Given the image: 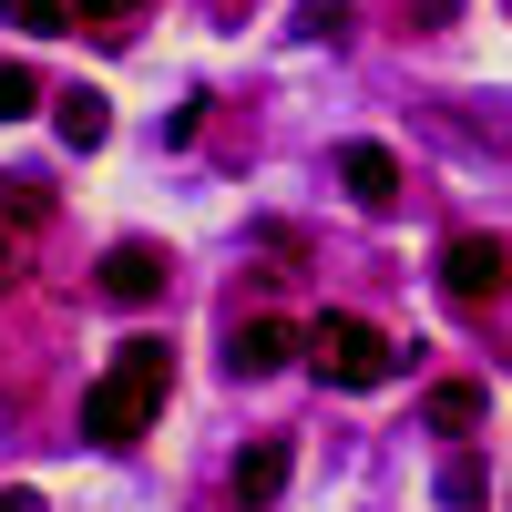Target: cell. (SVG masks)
Instances as JSON below:
<instances>
[{
  "label": "cell",
  "instance_id": "obj_1",
  "mask_svg": "<svg viewBox=\"0 0 512 512\" xmlns=\"http://www.w3.org/2000/svg\"><path fill=\"white\" fill-rule=\"evenodd\" d=\"M164 390H175V349H164V338H123L113 369L82 390V441H103V451L144 441L154 410H164Z\"/></svg>",
  "mask_w": 512,
  "mask_h": 512
},
{
  "label": "cell",
  "instance_id": "obj_2",
  "mask_svg": "<svg viewBox=\"0 0 512 512\" xmlns=\"http://www.w3.org/2000/svg\"><path fill=\"white\" fill-rule=\"evenodd\" d=\"M308 359H318V379L328 390H379V379L400 369V349L379 338L369 318H349V308H328L318 328H308Z\"/></svg>",
  "mask_w": 512,
  "mask_h": 512
},
{
  "label": "cell",
  "instance_id": "obj_3",
  "mask_svg": "<svg viewBox=\"0 0 512 512\" xmlns=\"http://www.w3.org/2000/svg\"><path fill=\"white\" fill-rule=\"evenodd\" d=\"M441 297H451V308H492V297H512V246L502 236H451L441 246Z\"/></svg>",
  "mask_w": 512,
  "mask_h": 512
},
{
  "label": "cell",
  "instance_id": "obj_4",
  "mask_svg": "<svg viewBox=\"0 0 512 512\" xmlns=\"http://www.w3.org/2000/svg\"><path fill=\"white\" fill-rule=\"evenodd\" d=\"M308 338H297L287 318H236V338H226V379H277Z\"/></svg>",
  "mask_w": 512,
  "mask_h": 512
},
{
  "label": "cell",
  "instance_id": "obj_5",
  "mask_svg": "<svg viewBox=\"0 0 512 512\" xmlns=\"http://www.w3.org/2000/svg\"><path fill=\"white\" fill-rule=\"evenodd\" d=\"M338 185H349V205L390 216V205H400V154L390 144H338Z\"/></svg>",
  "mask_w": 512,
  "mask_h": 512
},
{
  "label": "cell",
  "instance_id": "obj_6",
  "mask_svg": "<svg viewBox=\"0 0 512 512\" xmlns=\"http://www.w3.org/2000/svg\"><path fill=\"white\" fill-rule=\"evenodd\" d=\"M164 277H175V256H164V246H144V236H123V246L103 256V297H123V308L164 297Z\"/></svg>",
  "mask_w": 512,
  "mask_h": 512
},
{
  "label": "cell",
  "instance_id": "obj_7",
  "mask_svg": "<svg viewBox=\"0 0 512 512\" xmlns=\"http://www.w3.org/2000/svg\"><path fill=\"white\" fill-rule=\"evenodd\" d=\"M41 226H52V185H41V175H0V256L31 246Z\"/></svg>",
  "mask_w": 512,
  "mask_h": 512
},
{
  "label": "cell",
  "instance_id": "obj_8",
  "mask_svg": "<svg viewBox=\"0 0 512 512\" xmlns=\"http://www.w3.org/2000/svg\"><path fill=\"white\" fill-rule=\"evenodd\" d=\"M226 492H236V512L277 502V492H287V441H246V451H236V472H226Z\"/></svg>",
  "mask_w": 512,
  "mask_h": 512
},
{
  "label": "cell",
  "instance_id": "obj_9",
  "mask_svg": "<svg viewBox=\"0 0 512 512\" xmlns=\"http://www.w3.org/2000/svg\"><path fill=\"white\" fill-rule=\"evenodd\" d=\"M441 134H472V144L512 154V93H482V103H441Z\"/></svg>",
  "mask_w": 512,
  "mask_h": 512
},
{
  "label": "cell",
  "instance_id": "obj_10",
  "mask_svg": "<svg viewBox=\"0 0 512 512\" xmlns=\"http://www.w3.org/2000/svg\"><path fill=\"white\" fill-rule=\"evenodd\" d=\"M52 123H62V144H72V154H93V144L113 134V103H103V93H82V82H72V93H52Z\"/></svg>",
  "mask_w": 512,
  "mask_h": 512
},
{
  "label": "cell",
  "instance_id": "obj_11",
  "mask_svg": "<svg viewBox=\"0 0 512 512\" xmlns=\"http://www.w3.org/2000/svg\"><path fill=\"white\" fill-rule=\"evenodd\" d=\"M482 492H492V472H482V451H451V461H441V502H451V512H472Z\"/></svg>",
  "mask_w": 512,
  "mask_h": 512
},
{
  "label": "cell",
  "instance_id": "obj_12",
  "mask_svg": "<svg viewBox=\"0 0 512 512\" xmlns=\"http://www.w3.org/2000/svg\"><path fill=\"white\" fill-rule=\"evenodd\" d=\"M431 420H441V431H472V420H482V390H472V379H441V390H431Z\"/></svg>",
  "mask_w": 512,
  "mask_h": 512
},
{
  "label": "cell",
  "instance_id": "obj_13",
  "mask_svg": "<svg viewBox=\"0 0 512 512\" xmlns=\"http://www.w3.org/2000/svg\"><path fill=\"white\" fill-rule=\"evenodd\" d=\"M72 21H82V31H134L144 0H72Z\"/></svg>",
  "mask_w": 512,
  "mask_h": 512
},
{
  "label": "cell",
  "instance_id": "obj_14",
  "mask_svg": "<svg viewBox=\"0 0 512 512\" xmlns=\"http://www.w3.org/2000/svg\"><path fill=\"white\" fill-rule=\"evenodd\" d=\"M0 11H11L21 31H82V21H72V0H0Z\"/></svg>",
  "mask_w": 512,
  "mask_h": 512
},
{
  "label": "cell",
  "instance_id": "obj_15",
  "mask_svg": "<svg viewBox=\"0 0 512 512\" xmlns=\"http://www.w3.org/2000/svg\"><path fill=\"white\" fill-rule=\"evenodd\" d=\"M297 41H349V0H308V11H297Z\"/></svg>",
  "mask_w": 512,
  "mask_h": 512
},
{
  "label": "cell",
  "instance_id": "obj_16",
  "mask_svg": "<svg viewBox=\"0 0 512 512\" xmlns=\"http://www.w3.org/2000/svg\"><path fill=\"white\" fill-rule=\"evenodd\" d=\"M21 113H41V82L21 62H0V123H21Z\"/></svg>",
  "mask_w": 512,
  "mask_h": 512
},
{
  "label": "cell",
  "instance_id": "obj_17",
  "mask_svg": "<svg viewBox=\"0 0 512 512\" xmlns=\"http://www.w3.org/2000/svg\"><path fill=\"white\" fill-rule=\"evenodd\" d=\"M461 21V0H410V31H451Z\"/></svg>",
  "mask_w": 512,
  "mask_h": 512
},
{
  "label": "cell",
  "instance_id": "obj_18",
  "mask_svg": "<svg viewBox=\"0 0 512 512\" xmlns=\"http://www.w3.org/2000/svg\"><path fill=\"white\" fill-rule=\"evenodd\" d=\"M0 512H41V492H0Z\"/></svg>",
  "mask_w": 512,
  "mask_h": 512
}]
</instances>
